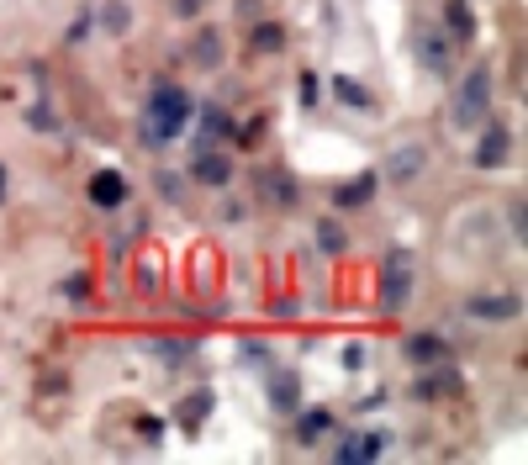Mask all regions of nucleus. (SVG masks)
Segmentation results:
<instances>
[{
  "label": "nucleus",
  "mask_w": 528,
  "mask_h": 465,
  "mask_svg": "<svg viewBox=\"0 0 528 465\" xmlns=\"http://www.w3.org/2000/svg\"><path fill=\"white\" fill-rule=\"evenodd\" d=\"M449 32H455V37H470V32H476V11H470L465 6V0H449Z\"/></svg>",
  "instance_id": "15"
},
{
  "label": "nucleus",
  "mask_w": 528,
  "mask_h": 465,
  "mask_svg": "<svg viewBox=\"0 0 528 465\" xmlns=\"http://www.w3.org/2000/svg\"><path fill=\"white\" fill-rule=\"evenodd\" d=\"M518 296L513 291H492V296H470L465 302V312H476V318H486V323H507V318H518Z\"/></svg>",
  "instance_id": "5"
},
{
  "label": "nucleus",
  "mask_w": 528,
  "mask_h": 465,
  "mask_svg": "<svg viewBox=\"0 0 528 465\" xmlns=\"http://www.w3.org/2000/svg\"><path fill=\"white\" fill-rule=\"evenodd\" d=\"M507 159H513V133H507V127H492L486 143L476 148V164H481V170H502Z\"/></svg>",
  "instance_id": "8"
},
{
  "label": "nucleus",
  "mask_w": 528,
  "mask_h": 465,
  "mask_svg": "<svg viewBox=\"0 0 528 465\" xmlns=\"http://www.w3.org/2000/svg\"><path fill=\"white\" fill-rule=\"evenodd\" d=\"M90 201H96V207H122V201H127V180L117 170H101L96 180H90Z\"/></svg>",
  "instance_id": "9"
},
{
  "label": "nucleus",
  "mask_w": 528,
  "mask_h": 465,
  "mask_svg": "<svg viewBox=\"0 0 528 465\" xmlns=\"http://www.w3.org/2000/svg\"><path fill=\"white\" fill-rule=\"evenodd\" d=\"M191 64H201V69H217V64H222V32H196Z\"/></svg>",
  "instance_id": "11"
},
{
  "label": "nucleus",
  "mask_w": 528,
  "mask_h": 465,
  "mask_svg": "<svg viewBox=\"0 0 528 465\" xmlns=\"http://www.w3.org/2000/svg\"><path fill=\"white\" fill-rule=\"evenodd\" d=\"M407 286H412V259L407 254H391L386 259V291H381V302L386 307H402L407 302Z\"/></svg>",
  "instance_id": "7"
},
{
  "label": "nucleus",
  "mask_w": 528,
  "mask_h": 465,
  "mask_svg": "<svg viewBox=\"0 0 528 465\" xmlns=\"http://www.w3.org/2000/svg\"><path fill=\"white\" fill-rule=\"evenodd\" d=\"M423 170H428V148H423V143H402V148H391L386 164H381L386 185H412Z\"/></svg>",
  "instance_id": "3"
},
{
  "label": "nucleus",
  "mask_w": 528,
  "mask_h": 465,
  "mask_svg": "<svg viewBox=\"0 0 528 465\" xmlns=\"http://www.w3.org/2000/svg\"><path fill=\"white\" fill-rule=\"evenodd\" d=\"M0 196H6V170H0Z\"/></svg>",
  "instance_id": "24"
},
{
  "label": "nucleus",
  "mask_w": 528,
  "mask_h": 465,
  "mask_svg": "<svg viewBox=\"0 0 528 465\" xmlns=\"http://www.w3.org/2000/svg\"><path fill=\"white\" fill-rule=\"evenodd\" d=\"M386 450H391V434L386 429H365V434H354V439L338 444V460H344V465H365V460H381Z\"/></svg>",
  "instance_id": "4"
},
{
  "label": "nucleus",
  "mask_w": 528,
  "mask_h": 465,
  "mask_svg": "<svg viewBox=\"0 0 528 465\" xmlns=\"http://www.w3.org/2000/svg\"><path fill=\"white\" fill-rule=\"evenodd\" d=\"M228 111H222V106H212V111H206V117H201V148H212V143H222V138H228Z\"/></svg>",
  "instance_id": "12"
},
{
  "label": "nucleus",
  "mask_w": 528,
  "mask_h": 465,
  "mask_svg": "<svg viewBox=\"0 0 528 465\" xmlns=\"http://www.w3.org/2000/svg\"><path fill=\"white\" fill-rule=\"evenodd\" d=\"M206 407H212V397H206V392H191V402H185V407H180V423H185V429H196V423H201V413H206Z\"/></svg>",
  "instance_id": "18"
},
{
  "label": "nucleus",
  "mask_w": 528,
  "mask_h": 465,
  "mask_svg": "<svg viewBox=\"0 0 528 465\" xmlns=\"http://www.w3.org/2000/svg\"><path fill=\"white\" fill-rule=\"evenodd\" d=\"M328 429H333V418H328V413H307V418L296 423V439H301V444H317Z\"/></svg>",
  "instance_id": "16"
},
{
  "label": "nucleus",
  "mask_w": 528,
  "mask_h": 465,
  "mask_svg": "<svg viewBox=\"0 0 528 465\" xmlns=\"http://www.w3.org/2000/svg\"><path fill=\"white\" fill-rule=\"evenodd\" d=\"M317 244H323V254H338L344 249V228L338 222H317Z\"/></svg>",
  "instance_id": "19"
},
{
  "label": "nucleus",
  "mask_w": 528,
  "mask_h": 465,
  "mask_svg": "<svg viewBox=\"0 0 528 465\" xmlns=\"http://www.w3.org/2000/svg\"><path fill=\"white\" fill-rule=\"evenodd\" d=\"M201 6H206V0H175L180 16H201Z\"/></svg>",
  "instance_id": "23"
},
{
  "label": "nucleus",
  "mask_w": 528,
  "mask_h": 465,
  "mask_svg": "<svg viewBox=\"0 0 528 465\" xmlns=\"http://www.w3.org/2000/svg\"><path fill=\"white\" fill-rule=\"evenodd\" d=\"M486 106H492V69L476 64L465 74V85L455 90V106H449V122L455 127H476L486 117Z\"/></svg>",
  "instance_id": "2"
},
{
  "label": "nucleus",
  "mask_w": 528,
  "mask_h": 465,
  "mask_svg": "<svg viewBox=\"0 0 528 465\" xmlns=\"http://www.w3.org/2000/svg\"><path fill=\"white\" fill-rule=\"evenodd\" d=\"M185 122H191V96H185L180 85H159L143 106V143L148 148L175 143L185 133Z\"/></svg>",
  "instance_id": "1"
},
{
  "label": "nucleus",
  "mask_w": 528,
  "mask_h": 465,
  "mask_svg": "<svg viewBox=\"0 0 528 465\" xmlns=\"http://www.w3.org/2000/svg\"><path fill=\"white\" fill-rule=\"evenodd\" d=\"M333 96L344 101V106H354V111H365L370 106V96H365V85H354V80H344V74H338L333 80Z\"/></svg>",
  "instance_id": "17"
},
{
  "label": "nucleus",
  "mask_w": 528,
  "mask_h": 465,
  "mask_svg": "<svg viewBox=\"0 0 528 465\" xmlns=\"http://www.w3.org/2000/svg\"><path fill=\"white\" fill-rule=\"evenodd\" d=\"M191 175H196L201 185H212V191H222V185L233 180V159H228V154H212V148H201L196 164H191Z\"/></svg>",
  "instance_id": "6"
},
{
  "label": "nucleus",
  "mask_w": 528,
  "mask_h": 465,
  "mask_svg": "<svg viewBox=\"0 0 528 465\" xmlns=\"http://www.w3.org/2000/svg\"><path fill=\"white\" fill-rule=\"evenodd\" d=\"M275 407H280V413H291V407H296V386H291V376H280V381H275Z\"/></svg>",
  "instance_id": "21"
},
{
  "label": "nucleus",
  "mask_w": 528,
  "mask_h": 465,
  "mask_svg": "<svg viewBox=\"0 0 528 465\" xmlns=\"http://www.w3.org/2000/svg\"><path fill=\"white\" fill-rule=\"evenodd\" d=\"M370 196H375V175H360V180H349L344 191H338V207H365Z\"/></svg>",
  "instance_id": "13"
},
{
  "label": "nucleus",
  "mask_w": 528,
  "mask_h": 465,
  "mask_svg": "<svg viewBox=\"0 0 528 465\" xmlns=\"http://www.w3.org/2000/svg\"><path fill=\"white\" fill-rule=\"evenodd\" d=\"M254 48H264V53H270V48H280V27H275V22H264V27L254 32Z\"/></svg>",
  "instance_id": "22"
},
{
  "label": "nucleus",
  "mask_w": 528,
  "mask_h": 465,
  "mask_svg": "<svg viewBox=\"0 0 528 465\" xmlns=\"http://www.w3.org/2000/svg\"><path fill=\"white\" fill-rule=\"evenodd\" d=\"M407 355L418 360V365H439V360H444V344L433 339V333H418V339L407 344Z\"/></svg>",
  "instance_id": "14"
},
{
  "label": "nucleus",
  "mask_w": 528,
  "mask_h": 465,
  "mask_svg": "<svg viewBox=\"0 0 528 465\" xmlns=\"http://www.w3.org/2000/svg\"><path fill=\"white\" fill-rule=\"evenodd\" d=\"M106 27H111V32H127V27H132V11L122 6V0H111V6H106Z\"/></svg>",
  "instance_id": "20"
},
{
  "label": "nucleus",
  "mask_w": 528,
  "mask_h": 465,
  "mask_svg": "<svg viewBox=\"0 0 528 465\" xmlns=\"http://www.w3.org/2000/svg\"><path fill=\"white\" fill-rule=\"evenodd\" d=\"M418 59L428 64V74H449V37L423 32V37H418Z\"/></svg>",
  "instance_id": "10"
}]
</instances>
